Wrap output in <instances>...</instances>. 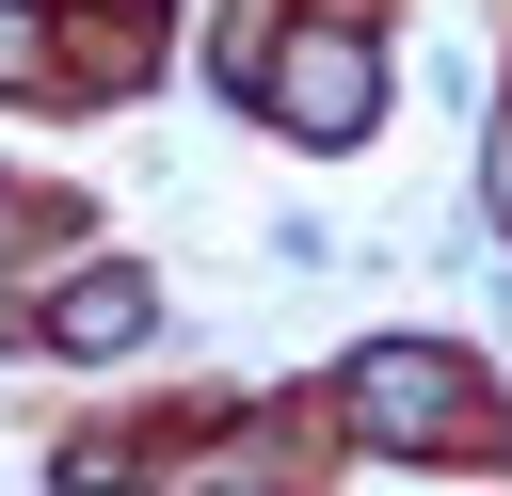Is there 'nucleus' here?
Segmentation results:
<instances>
[{
	"instance_id": "3",
	"label": "nucleus",
	"mask_w": 512,
	"mask_h": 496,
	"mask_svg": "<svg viewBox=\"0 0 512 496\" xmlns=\"http://www.w3.org/2000/svg\"><path fill=\"white\" fill-rule=\"evenodd\" d=\"M64 336L96 352V336H144V288H64Z\"/></svg>"
},
{
	"instance_id": "1",
	"label": "nucleus",
	"mask_w": 512,
	"mask_h": 496,
	"mask_svg": "<svg viewBox=\"0 0 512 496\" xmlns=\"http://www.w3.org/2000/svg\"><path fill=\"white\" fill-rule=\"evenodd\" d=\"M352 400H368L384 448H464V432H480V368H448V352H368Z\"/></svg>"
},
{
	"instance_id": "2",
	"label": "nucleus",
	"mask_w": 512,
	"mask_h": 496,
	"mask_svg": "<svg viewBox=\"0 0 512 496\" xmlns=\"http://www.w3.org/2000/svg\"><path fill=\"white\" fill-rule=\"evenodd\" d=\"M272 112H288V128H352V112H368V48H352V32H304V48L272 64Z\"/></svg>"
}]
</instances>
